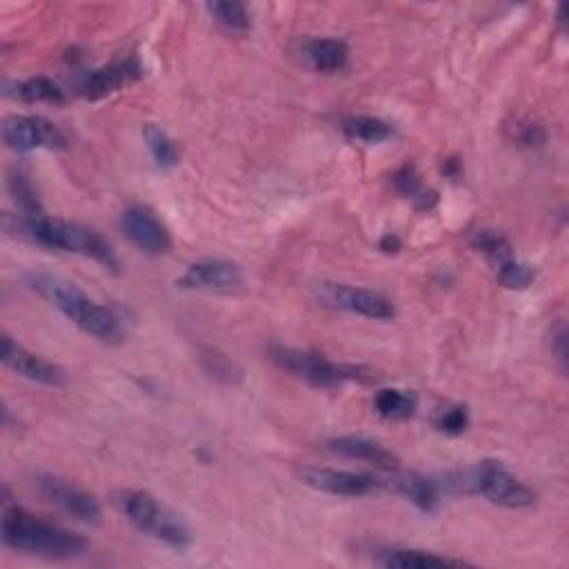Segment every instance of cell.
<instances>
[{
  "instance_id": "29",
  "label": "cell",
  "mask_w": 569,
  "mask_h": 569,
  "mask_svg": "<svg viewBox=\"0 0 569 569\" xmlns=\"http://www.w3.org/2000/svg\"><path fill=\"white\" fill-rule=\"evenodd\" d=\"M205 369L216 376V378H223L225 383H234V378L240 376V372L221 354H207L205 356Z\"/></svg>"
},
{
  "instance_id": "25",
  "label": "cell",
  "mask_w": 569,
  "mask_h": 569,
  "mask_svg": "<svg viewBox=\"0 0 569 569\" xmlns=\"http://www.w3.org/2000/svg\"><path fill=\"white\" fill-rule=\"evenodd\" d=\"M472 247L481 254H485L494 265L512 258V247L507 238L494 229H479L472 236Z\"/></svg>"
},
{
  "instance_id": "30",
  "label": "cell",
  "mask_w": 569,
  "mask_h": 569,
  "mask_svg": "<svg viewBox=\"0 0 569 569\" xmlns=\"http://www.w3.org/2000/svg\"><path fill=\"white\" fill-rule=\"evenodd\" d=\"M549 345H551V354L558 363V367L562 372H567V330H565V323H558L554 330H551V336H549Z\"/></svg>"
},
{
  "instance_id": "1",
  "label": "cell",
  "mask_w": 569,
  "mask_h": 569,
  "mask_svg": "<svg viewBox=\"0 0 569 569\" xmlns=\"http://www.w3.org/2000/svg\"><path fill=\"white\" fill-rule=\"evenodd\" d=\"M28 284L87 336L107 345L120 343L125 339L118 314L87 297L76 282L54 273H30Z\"/></svg>"
},
{
  "instance_id": "9",
  "label": "cell",
  "mask_w": 569,
  "mask_h": 569,
  "mask_svg": "<svg viewBox=\"0 0 569 569\" xmlns=\"http://www.w3.org/2000/svg\"><path fill=\"white\" fill-rule=\"evenodd\" d=\"M36 490L39 494L63 509L67 516L76 518L78 523L85 525H98L103 520V509L100 503L78 485L69 483L67 479L54 476V474H43L36 479Z\"/></svg>"
},
{
  "instance_id": "10",
  "label": "cell",
  "mask_w": 569,
  "mask_h": 569,
  "mask_svg": "<svg viewBox=\"0 0 569 569\" xmlns=\"http://www.w3.org/2000/svg\"><path fill=\"white\" fill-rule=\"evenodd\" d=\"M125 238L142 254L163 256L172 249V236L163 221L148 205H131L120 214Z\"/></svg>"
},
{
  "instance_id": "13",
  "label": "cell",
  "mask_w": 569,
  "mask_h": 569,
  "mask_svg": "<svg viewBox=\"0 0 569 569\" xmlns=\"http://www.w3.org/2000/svg\"><path fill=\"white\" fill-rule=\"evenodd\" d=\"M0 361H3L8 369H12L14 374L32 383H39L45 387H61L65 383V372L58 365L30 352L21 343H17L10 334H3V341H0Z\"/></svg>"
},
{
  "instance_id": "3",
  "label": "cell",
  "mask_w": 569,
  "mask_h": 569,
  "mask_svg": "<svg viewBox=\"0 0 569 569\" xmlns=\"http://www.w3.org/2000/svg\"><path fill=\"white\" fill-rule=\"evenodd\" d=\"M437 483L441 492L483 496L485 501L507 509H527L536 503V494L525 483H520L501 461L494 459L452 470L443 476H437Z\"/></svg>"
},
{
  "instance_id": "18",
  "label": "cell",
  "mask_w": 569,
  "mask_h": 569,
  "mask_svg": "<svg viewBox=\"0 0 569 569\" xmlns=\"http://www.w3.org/2000/svg\"><path fill=\"white\" fill-rule=\"evenodd\" d=\"M305 61L314 72L321 74H339L347 67L350 50L339 39H314L303 50Z\"/></svg>"
},
{
  "instance_id": "28",
  "label": "cell",
  "mask_w": 569,
  "mask_h": 569,
  "mask_svg": "<svg viewBox=\"0 0 569 569\" xmlns=\"http://www.w3.org/2000/svg\"><path fill=\"white\" fill-rule=\"evenodd\" d=\"M394 185L396 190L407 196V198H414L418 201L422 207H430V203H427V194L422 192V185H420V179L416 174V170L411 165H405L402 170H398L394 174Z\"/></svg>"
},
{
  "instance_id": "31",
  "label": "cell",
  "mask_w": 569,
  "mask_h": 569,
  "mask_svg": "<svg viewBox=\"0 0 569 569\" xmlns=\"http://www.w3.org/2000/svg\"><path fill=\"white\" fill-rule=\"evenodd\" d=\"M518 146H525V148H536V146H543L545 142V131L540 125H534V122H527V125H516V133H514Z\"/></svg>"
},
{
  "instance_id": "5",
  "label": "cell",
  "mask_w": 569,
  "mask_h": 569,
  "mask_svg": "<svg viewBox=\"0 0 569 569\" xmlns=\"http://www.w3.org/2000/svg\"><path fill=\"white\" fill-rule=\"evenodd\" d=\"M116 509L136 527L168 547L185 549L192 545V532L187 523L172 507L161 503L146 490H120L114 494Z\"/></svg>"
},
{
  "instance_id": "4",
  "label": "cell",
  "mask_w": 569,
  "mask_h": 569,
  "mask_svg": "<svg viewBox=\"0 0 569 569\" xmlns=\"http://www.w3.org/2000/svg\"><path fill=\"white\" fill-rule=\"evenodd\" d=\"M14 229L17 234H21L23 238L32 240L39 247L78 254V256L92 258L94 262H98L109 271H118V256L114 247L98 232L85 225L36 214V216L17 218Z\"/></svg>"
},
{
  "instance_id": "15",
  "label": "cell",
  "mask_w": 569,
  "mask_h": 569,
  "mask_svg": "<svg viewBox=\"0 0 569 569\" xmlns=\"http://www.w3.org/2000/svg\"><path fill=\"white\" fill-rule=\"evenodd\" d=\"M325 450L341 457V459L369 463V465H374L376 470H383V472H394L400 465L398 457L389 448H385L383 443H378L374 439L361 437V434H347V437L330 439L325 443Z\"/></svg>"
},
{
  "instance_id": "19",
  "label": "cell",
  "mask_w": 569,
  "mask_h": 569,
  "mask_svg": "<svg viewBox=\"0 0 569 569\" xmlns=\"http://www.w3.org/2000/svg\"><path fill=\"white\" fill-rule=\"evenodd\" d=\"M341 129L347 138L365 142V146H378V142H385L394 136V127L378 118V116H347L341 122Z\"/></svg>"
},
{
  "instance_id": "32",
  "label": "cell",
  "mask_w": 569,
  "mask_h": 569,
  "mask_svg": "<svg viewBox=\"0 0 569 569\" xmlns=\"http://www.w3.org/2000/svg\"><path fill=\"white\" fill-rule=\"evenodd\" d=\"M378 247H380L385 254H398L400 247H402V243H400V238H398L396 234H385V236L380 238Z\"/></svg>"
},
{
  "instance_id": "11",
  "label": "cell",
  "mask_w": 569,
  "mask_h": 569,
  "mask_svg": "<svg viewBox=\"0 0 569 569\" xmlns=\"http://www.w3.org/2000/svg\"><path fill=\"white\" fill-rule=\"evenodd\" d=\"M243 284V269L223 258H203L185 267L176 288L187 292H232Z\"/></svg>"
},
{
  "instance_id": "23",
  "label": "cell",
  "mask_w": 569,
  "mask_h": 569,
  "mask_svg": "<svg viewBox=\"0 0 569 569\" xmlns=\"http://www.w3.org/2000/svg\"><path fill=\"white\" fill-rule=\"evenodd\" d=\"M205 10L229 34H247L251 30L249 10L243 3H207Z\"/></svg>"
},
{
  "instance_id": "8",
  "label": "cell",
  "mask_w": 569,
  "mask_h": 569,
  "mask_svg": "<svg viewBox=\"0 0 569 569\" xmlns=\"http://www.w3.org/2000/svg\"><path fill=\"white\" fill-rule=\"evenodd\" d=\"M6 146L17 154H30L36 150H65L67 136L43 116H8L3 122Z\"/></svg>"
},
{
  "instance_id": "6",
  "label": "cell",
  "mask_w": 569,
  "mask_h": 569,
  "mask_svg": "<svg viewBox=\"0 0 569 569\" xmlns=\"http://www.w3.org/2000/svg\"><path fill=\"white\" fill-rule=\"evenodd\" d=\"M271 363L314 387H341L345 383H361V385H374L378 383V374L365 365H350V363H336L330 361L323 354L273 345L269 347Z\"/></svg>"
},
{
  "instance_id": "14",
  "label": "cell",
  "mask_w": 569,
  "mask_h": 569,
  "mask_svg": "<svg viewBox=\"0 0 569 569\" xmlns=\"http://www.w3.org/2000/svg\"><path fill=\"white\" fill-rule=\"evenodd\" d=\"M142 74H146L142 63L136 56H129V58L109 63V65L87 74V78L80 85V94L87 100H103V98L125 89L127 85L140 80Z\"/></svg>"
},
{
  "instance_id": "17",
  "label": "cell",
  "mask_w": 569,
  "mask_h": 569,
  "mask_svg": "<svg viewBox=\"0 0 569 569\" xmlns=\"http://www.w3.org/2000/svg\"><path fill=\"white\" fill-rule=\"evenodd\" d=\"M374 562L391 569H437V567H463L468 565L461 558L441 556L434 551L414 549V547H387L378 549Z\"/></svg>"
},
{
  "instance_id": "20",
  "label": "cell",
  "mask_w": 569,
  "mask_h": 569,
  "mask_svg": "<svg viewBox=\"0 0 569 569\" xmlns=\"http://www.w3.org/2000/svg\"><path fill=\"white\" fill-rule=\"evenodd\" d=\"M416 407H418L416 396L411 391H405V389L387 387V389H380L374 396L376 414L387 418V420H405V418L416 414Z\"/></svg>"
},
{
  "instance_id": "27",
  "label": "cell",
  "mask_w": 569,
  "mask_h": 569,
  "mask_svg": "<svg viewBox=\"0 0 569 569\" xmlns=\"http://www.w3.org/2000/svg\"><path fill=\"white\" fill-rule=\"evenodd\" d=\"M8 185H10V194H12L14 203L25 212V216L43 214L36 190H34V185L30 183L28 176H23L21 172H14V174H10Z\"/></svg>"
},
{
  "instance_id": "22",
  "label": "cell",
  "mask_w": 569,
  "mask_h": 569,
  "mask_svg": "<svg viewBox=\"0 0 569 569\" xmlns=\"http://www.w3.org/2000/svg\"><path fill=\"white\" fill-rule=\"evenodd\" d=\"M142 138H146L148 150L161 170H172L179 165L181 152L165 129H161L154 122H148L146 129H142Z\"/></svg>"
},
{
  "instance_id": "21",
  "label": "cell",
  "mask_w": 569,
  "mask_h": 569,
  "mask_svg": "<svg viewBox=\"0 0 569 569\" xmlns=\"http://www.w3.org/2000/svg\"><path fill=\"white\" fill-rule=\"evenodd\" d=\"M12 96L23 103H50V105L65 103V89L47 76H32L23 83H17V89L12 92Z\"/></svg>"
},
{
  "instance_id": "12",
  "label": "cell",
  "mask_w": 569,
  "mask_h": 569,
  "mask_svg": "<svg viewBox=\"0 0 569 569\" xmlns=\"http://www.w3.org/2000/svg\"><path fill=\"white\" fill-rule=\"evenodd\" d=\"M301 483L332 496L361 498L376 492H383V479L372 474H358L334 468H305L301 470Z\"/></svg>"
},
{
  "instance_id": "16",
  "label": "cell",
  "mask_w": 569,
  "mask_h": 569,
  "mask_svg": "<svg viewBox=\"0 0 569 569\" xmlns=\"http://www.w3.org/2000/svg\"><path fill=\"white\" fill-rule=\"evenodd\" d=\"M383 490L402 496L425 514H430L439 507L441 494H443L437 483V476H425L416 472L396 474V470L391 472L389 479H383Z\"/></svg>"
},
{
  "instance_id": "26",
  "label": "cell",
  "mask_w": 569,
  "mask_h": 569,
  "mask_svg": "<svg viewBox=\"0 0 569 569\" xmlns=\"http://www.w3.org/2000/svg\"><path fill=\"white\" fill-rule=\"evenodd\" d=\"M434 427L448 437H461L470 427V409L465 405H450L437 411Z\"/></svg>"
},
{
  "instance_id": "7",
  "label": "cell",
  "mask_w": 569,
  "mask_h": 569,
  "mask_svg": "<svg viewBox=\"0 0 569 569\" xmlns=\"http://www.w3.org/2000/svg\"><path fill=\"white\" fill-rule=\"evenodd\" d=\"M314 297L334 310L350 312L369 321H394L396 305L380 292L354 288L345 282H319L314 288Z\"/></svg>"
},
{
  "instance_id": "24",
  "label": "cell",
  "mask_w": 569,
  "mask_h": 569,
  "mask_svg": "<svg viewBox=\"0 0 569 569\" xmlns=\"http://www.w3.org/2000/svg\"><path fill=\"white\" fill-rule=\"evenodd\" d=\"M536 278V269L527 262L507 258L496 265V280L505 290H527Z\"/></svg>"
},
{
  "instance_id": "2",
  "label": "cell",
  "mask_w": 569,
  "mask_h": 569,
  "mask_svg": "<svg viewBox=\"0 0 569 569\" xmlns=\"http://www.w3.org/2000/svg\"><path fill=\"white\" fill-rule=\"evenodd\" d=\"M0 538H3V545L8 549L17 554L50 560L78 558L85 556L89 549L85 536L52 520H45L21 505H12L3 512Z\"/></svg>"
}]
</instances>
